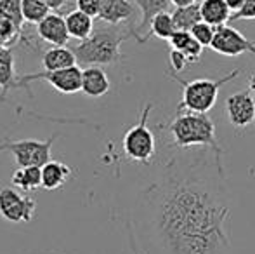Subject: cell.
Segmentation results:
<instances>
[{
    "label": "cell",
    "instance_id": "obj_1",
    "mask_svg": "<svg viewBox=\"0 0 255 254\" xmlns=\"http://www.w3.org/2000/svg\"><path fill=\"white\" fill-rule=\"evenodd\" d=\"M212 150L175 155L142 193L151 241L163 254H229L231 204L222 160Z\"/></svg>",
    "mask_w": 255,
    "mask_h": 254
},
{
    "label": "cell",
    "instance_id": "obj_23",
    "mask_svg": "<svg viewBox=\"0 0 255 254\" xmlns=\"http://www.w3.org/2000/svg\"><path fill=\"white\" fill-rule=\"evenodd\" d=\"M175 30H177V28H175V24H174L172 14L168 12V10L158 12L151 19V23H149V31H148L146 40H148L151 35L156 38H161V40H170V37L175 33Z\"/></svg>",
    "mask_w": 255,
    "mask_h": 254
},
{
    "label": "cell",
    "instance_id": "obj_7",
    "mask_svg": "<svg viewBox=\"0 0 255 254\" xmlns=\"http://www.w3.org/2000/svg\"><path fill=\"white\" fill-rule=\"evenodd\" d=\"M82 73L80 66H70L64 70H54V71H37V73H28L17 77V87L16 89H26L30 92V84L35 80H45L61 94H75L82 91Z\"/></svg>",
    "mask_w": 255,
    "mask_h": 254
},
{
    "label": "cell",
    "instance_id": "obj_36",
    "mask_svg": "<svg viewBox=\"0 0 255 254\" xmlns=\"http://www.w3.org/2000/svg\"><path fill=\"white\" fill-rule=\"evenodd\" d=\"M2 49H3V47H0V51H2Z\"/></svg>",
    "mask_w": 255,
    "mask_h": 254
},
{
    "label": "cell",
    "instance_id": "obj_11",
    "mask_svg": "<svg viewBox=\"0 0 255 254\" xmlns=\"http://www.w3.org/2000/svg\"><path fill=\"white\" fill-rule=\"evenodd\" d=\"M37 33L44 42L51 45H66L70 40L68 33L66 17H63L57 12H51L37 24Z\"/></svg>",
    "mask_w": 255,
    "mask_h": 254
},
{
    "label": "cell",
    "instance_id": "obj_5",
    "mask_svg": "<svg viewBox=\"0 0 255 254\" xmlns=\"http://www.w3.org/2000/svg\"><path fill=\"white\" fill-rule=\"evenodd\" d=\"M151 110H153V103H148L142 108L139 122L125 132L124 143H122L125 155L132 162L144 164V166H149L153 162L154 153H156V141H154L151 129L148 127V117Z\"/></svg>",
    "mask_w": 255,
    "mask_h": 254
},
{
    "label": "cell",
    "instance_id": "obj_26",
    "mask_svg": "<svg viewBox=\"0 0 255 254\" xmlns=\"http://www.w3.org/2000/svg\"><path fill=\"white\" fill-rule=\"evenodd\" d=\"M19 38H23V33L14 26V23L0 14V47H10Z\"/></svg>",
    "mask_w": 255,
    "mask_h": 254
},
{
    "label": "cell",
    "instance_id": "obj_9",
    "mask_svg": "<svg viewBox=\"0 0 255 254\" xmlns=\"http://www.w3.org/2000/svg\"><path fill=\"white\" fill-rule=\"evenodd\" d=\"M210 49L217 54L228 56V58H235V56L245 54V52L255 56V42L228 24L215 28V37L210 44Z\"/></svg>",
    "mask_w": 255,
    "mask_h": 254
},
{
    "label": "cell",
    "instance_id": "obj_31",
    "mask_svg": "<svg viewBox=\"0 0 255 254\" xmlns=\"http://www.w3.org/2000/svg\"><path fill=\"white\" fill-rule=\"evenodd\" d=\"M47 2V5L51 7V10H59L61 7L66 3V0H45Z\"/></svg>",
    "mask_w": 255,
    "mask_h": 254
},
{
    "label": "cell",
    "instance_id": "obj_20",
    "mask_svg": "<svg viewBox=\"0 0 255 254\" xmlns=\"http://www.w3.org/2000/svg\"><path fill=\"white\" fill-rule=\"evenodd\" d=\"M17 87V75L14 70V54L9 47L0 51V99L5 98V92Z\"/></svg>",
    "mask_w": 255,
    "mask_h": 254
},
{
    "label": "cell",
    "instance_id": "obj_29",
    "mask_svg": "<svg viewBox=\"0 0 255 254\" xmlns=\"http://www.w3.org/2000/svg\"><path fill=\"white\" fill-rule=\"evenodd\" d=\"M75 2H77L78 10H82V12L89 14L92 17H99L103 0H75Z\"/></svg>",
    "mask_w": 255,
    "mask_h": 254
},
{
    "label": "cell",
    "instance_id": "obj_16",
    "mask_svg": "<svg viewBox=\"0 0 255 254\" xmlns=\"http://www.w3.org/2000/svg\"><path fill=\"white\" fill-rule=\"evenodd\" d=\"M42 64H44V70L47 71L64 70V68L77 64V56H75L73 49H68L64 45H52L42 56Z\"/></svg>",
    "mask_w": 255,
    "mask_h": 254
},
{
    "label": "cell",
    "instance_id": "obj_35",
    "mask_svg": "<svg viewBox=\"0 0 255 254\" xmlns=\"http://www.w3.org/2000/svg\"><path fill=\"white\" fill-rule=\"evenodd\" d=\"M130 242H132V249H134V253H135V254H139V253H137V249H135V246H134V241H132V239H130Z\"/></svg>",
    "mask_w": 255,
    "mask_h": 254
},
{
    "label": "cell",
    "instance_id": "obj_34",
    "mask_svg": "<svg viewBox=\"0 0 255 254\" xmlns=\"http://www.w3.org/2000/svg\"><path fill=\"white\" fill-rule=\"evenodd\" d=\"M249 91L252 92V96L255 98V73L250 77V80H249Z\"/></svg>",
    "mask_w": 255,
    "mask_h": 254
},
{
    "label": "cell",
    "instance_id": "obj_25",
    "mask_svg": "<svg viewBox=\"0 0 255 254\" xmlns=\"http://www.w3.org/2000/svg\"><path fill=\"white\" fill-rule=\"evenodd\" d=\"M0 14L3 17L14 23V26L23 33V5H21V0H0Z\"/></svg>",
    "mask_w": 255,
    "mask_h": 254
},
{
    "label": "cell",
    "instance_id": "obj_32",
    "mask_svg": "<svg viewBox=\"0 0 255 254\" xmlns=\"http://www.w3.org/2000/svg\"><path fill=\"white\" fill-rule=\"evenodd\" d=\"M243 2H245V0H226V3H228L229 9H231L233 12H236V10L243 5Z\"/></svg>",
    "mask_w": 255,
    "mask_h": 254
},
{
    "label": "cell",
    "instance_id": "obj_28",
    "mask_svg": "<svg viewBox=\"0 0 255 254\" xmlns=\"http://www.w3.org/2000/svg\"><path fill=\"white\" fill-rule=\"evenodd\" d=\"M168 61H170V66L174 70V73H181L188 68V64H191V61L188 59V56L184 52L177 51V49H172L168 52Z\"/></svg>",
    "mask_w": 255,
    "mask_h": 254
},
{
    "label": "cell",
    "instance_id": "obj_27",
    "mask_svg": "<svg viewBox=\"0 0 255 254\" xmlns=\"http://www.w3.org/2000/svg\"><path fill=\"white\" fill-rule=\"evenodd\" d=\"M191 33L203 47H210L212 40H214V37H215V26L205 23V21H200V23L191 30Z\"/></svg>",
    "mask_w": 255,
    "mask_h": 254
},
{
    "label": "cell",
    "instance_id": "obj_24",
    "mask_svg": "<svg viewBox=\"0 0 255 254\" xmlns=\"http://www.w3.org/2000/svg\"><path fill=\"white\" fill-rule=\"evenodd\" d=\"M21 5H23L24 23L38 24L47 14H51V7L45 0H21Z\"/></svg>",
    "mask_w": 255,
    "mask_h": 254
},
{
    "label": "cell",
    "instance_id": "obj_22",
    "mask_svg": "<svg viewBox=\"0 0 255 254\" xmlns=\"http://www.w3.org/2000/svg\"><path fill=\"white\" fill-rule=\"evenodd\" d=\"M174 24L177 30H184V31H191L196 24L202 19V10H200V3H191V5H184V7H175L174 12Z\"/></svg>",
    "mask_w": 255,
    "mask_h": 254
},
{
    "label": "cell",
    "instance_id": "obj_6",
    "mask_svg": "<svg viewBox=\"0 0 255 254\" xmlns=\"http://www.w3.org/2000/svg\"><path fill=\"white\" fill-rule=\"evenodd\" d=\"M59 134L52 136V138L40 141V139H9L3 138L0 141V152H9L14 155L16 164L19 167H30L38 166L44 167L51 159V150L52 145Z\"/></svg>",
    "mask_w": 255,
    "mask_h": 254
},
{
    "label": "cell",
    "instance_id": "obj_13",
    "mask_svg": "<svg viewBox=\"0 0 255 254\" xmlns=\"http://www.w3.org/2000/svg\"><path fill=\"white\" fill-rule=\"evenodd\" d=\"M135 3L132 0H103L99 19L108 24H122L134 17Z\"/></svg>",
    "mask_w": 255,
    "mask_h": 254
},
{
    "label": "cell",
    "instance_id": "obj_17",
    "mask_svg": "<svg viewBox=\"0 0 255 254\" xmlns=\"http://www.w3.org/2000/svg\"><path fill=\"white\" fill-rule=\"evenodd\" d=\"M172 49H177V51L184 52L188 56V59L193 63H198L200 58H202L203 52V45L193 37L191 31H184V30H175V33L170 37L168 40Z\"/></svg>",
    "mask_w": 255,
    "mask_h": 254
},
{
    "label": "cell",
    "instance_id": "obj_18",
    "mask_svg": "<svg viewBox=\"0 0 255 254\" xmlns=\"http://www.w3.org/2000/svg\"><path fill=\"white\" fill-rule=\"evenodd\" d=\"M71 176V169L63 162L57 160H49L42 167V188L45 190H57L68 181Z\"/></svg>",
    "mask_w": 255,
    "mask_h": 254
},
{
    "label": "cell",
    "instance_id": "obj_21",
    "mask_svg": "<svg viewBox=\"0 0 255 254\" xmlns=\"http://www.w3.org/2000/svg\"><path fill=\"white\" fill-rule=\"evenodd\" d=\"M12 185L23 192H33L42 187V167H17L12 174Z\"/></svg>",
    "mask_w": 255,
    "mask_h": 254
},
{
    "label": "cell",
    "instance_id": "obj_3",
    "mask_svg": "<svg viewBox=\"0 0 255 254\" xmlns=\"http://www.w3.org/2000/svg\"><path fill=\"white\" fill-rule=\"evenodd\" d=\"M168 132L177 148H191V146H205L212 150L219 160L224 157V150L219 146L215 136V124L207 113L179 112L168 124Z\"/></svg>",
    "mask_w": 255,
    "mask_h": 254
},
{
    "label": "cell",
    "instance_id": "obj_12",
    "mask_svg": "<svg viewBox=\"0 0 255 254\" xmlns=\"http://www.w3.org/2000/svg\"><path fill=\"white\" fill-rule=\"evenodd\" d=\"M141 10V19L135 26V40L139 44H144L149 31V23L158 12H165L170 7V0H132Z\"/></svg>",
    "mask_w": 255,
    "mask_h": 254
},
{
    "label": "cell",
    "instance_id": "obj_10",
    "mask_svg": "<svg viewBox=\"0 0 255 254\" xmlns=\"http://www.w3.org/2000/svg\"><path fill=\"white\" fill-rule=\"evenodd\" d=\"M226 115L233 127L245 129L255 122V98L250 91H240L226 99Z\"/></svg>",
    "mask_w": 255,
    "mask_h": 254
},
{
    "label": "cell",
    "instance_id": "obj_8",
    "mask_svg": "<svg viewBox=\"0 0 255 254\" xmlns=\"http://www.w3.org/2000/svg\"><path fill=\"white\" fill-rule=\"evenodd\" d=\"M37 211V202L31 197L14 188H0V216L10 223H30Z\"/></svg>",
    "mask_w": 255,
    "mask_h": 254
},
{
    "label": "cell",
    "instance_id": "obj_4",
    "mask_svg": "<svg viewBox=\"0 0 255 254\" xmlns=\"http://www.w3.org/2000/svg\"><path fill=\"white\" fill-rule=\"evenodd\" d=\"M240 73L242 70L236 68L219 78H196V80H182L175 73H170L168 77L182 87V98L177 105V112L186 110V112L195 113H208L217 103L219 91L222 89V85L235 80Z\"/></svg>",
    "mask_w": 255,
    "mask_h": 254
},
{
    "label": "cell",
    "instance_id": "obj_33",
    "mask_svg": "<svg viewBox=\"0 0 255 254\" xmlns=\"http://www.w3.org/2000/svg\"><path fill=\"white\" fill-rule=\"evenodd\" d=\"M172 5L175 7H184V5H191V3H196V0H170Z\"/></svg>",
    "mask_w": 255,
    "mask_h": 254
},
{
    "label": "cell",
    "instance_id": "obj_30",
    "mask_svg": "<svg viewBox=\"0 0 255 254\" xmlns=\"http://www.w3.org/2000/svg\"><path fill=\"white\" fill-rule=\"evenodd\" d=\"M233 21L238 19H255V0H245L243 5L231 16Z\"/></svg>",
    "mask_w": 255,
    "mask_h": 254
},
{
    "label": "cell",
    "instance_id": "obj_2",
    "mask_svg": "<svg viewBox=\"0 0 255 254\" xmlns=\"http://www.w3.org/2000/svg\"><path fill=\"white\" fill-rule=\"evenodd\" d=\"M128 37H135L134 24H110L106 28L94 30L91 37L80 40L73 47L77 63L82 66H104L118 63L124 58L120 45Z\"/></svg>",
    "mask_w": 255,
    "mask_h": 254
},
{
    "label": "cell",
    "instance_id": "obj_15",
    "mask_svg": "<svg viewBox=\"0 0 255 254\" xmlns=\"http://www.w3.org/2000/svg\"><path fill=\"white\" fill-rule=\"evenodd\" d=\"M200 10H202V19L212 26H222L228 24L231 19L233 10L226 3V0H202L200 2Z\"/></svg>",
    "mask_w": 255,
    "mask_h": 254
},
{
    "label": "cell",
    "instance_id": "obj_14",
    "mask_svg": "<svg viewBox=\"0 0 255 254\" xmlns=\"http://www.w3.org/2000/svg\"><path fill=\"white\" fill-rule=\"evenodd\" d=\"M110 91V78L101 66H85L82 73V92L89 98H101Z\"/></svg>",
    "mask_w": 255,
    "mask_h": 254
},
{
    "label": "cell",
    "instance_id": "obj_19",
    "mask_svg": "<svg viewBox=\"0 0 255 254\" xmlns=\"http://www.w3.org/2000/svg\"><path fill=\"white\" fill-rule=\"evenodd\" d=\"M66 26L71 38H75V40H85L94 31V17L82 12L78 9L71 10L66 16Z\"/></svg>",
    "mask_w": 255,
    "mask_h": 254
}]
</instances>
